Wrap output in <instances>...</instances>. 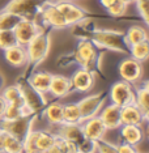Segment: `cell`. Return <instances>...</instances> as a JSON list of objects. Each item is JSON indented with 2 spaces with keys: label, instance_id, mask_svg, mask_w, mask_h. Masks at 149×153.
Masks as SVG:
<instances>
[{
  "label": "cell",
  "instance_id": "7",
  "mask_svg": "<svg viewBox=\"0 0 149 153\" xmlns=\"http://www.w3.org/2000/svg\"><path fill=\"white\" fill-rule=\"evenodd\" d=\"M97 59V50L92 41L82 39L79 43L77 48L75 50V60L81 65L82 68L92 69Z\"/></svg>",
  "mask_w": 149,
  "mask_h": 153
},
{
  "label": "cell",
  "instance_id": "3",
  "mask_svg": "<svg viewBox=\"0 0 149 153\" xmlns=\"http://www.w3.org/2000/svg\"><path fill=\"white\" fill-rule=\"evenodd\" d=\"M32 117H21L17 119H0V128L7 134L24 141L25 136L32 130Z\"/></svg>",
  "mask_w": 149,
  "mask_h": 153
},
{
  "label": "cell",
  "instance_id": "23",
  "mask_svg": "<svg viewBox=\"0 0 149 153\" xmlns=\"http://www.w3.org/2000/svg\"><path fill=\"white\" fill-rule=\"evenodd\" d=\"M123 41L127 46H132V45H136V43H140V42H144V41H148V33L144 27L141 26H131L128 29L127 34L123 37Z\"/></svg>",
  "mask_w": 149,
  "mask_h": 153
},
{
  "label": "cell",
  "instance_id": "19",
  "mask_svg": "<svg viewBox=\"0 0 149 153\" xmlns=\"http://www.w3.org/2000/svg\"><path fill=\"white\" fill-rule=\"evenodd\" d=\"M4 51H5V60L13 67H21L27 62L26 50L20 45L12 46Z\"/></svg>",
  "mask_w": 149,
  "mask_h": 153
},
{
  "label": "cell",
  "instance_id": "24",
  "mask_svg": "<svg viewBox=\"0 0 149 153\" xmlns=\"http://www.w3.org/2000/svg\"><path fill=\"white\" fill-rule=\"evenodd\" d=\"M1 96L4 97L5 101L8 103H13V105H17V106H24L25 105L21 85H11V86H8V88L4 89V92H3Z\"/></svg>",
  "mask_w": 149,
  "mask_h": 153
},
{
  "label": "cell",
  "instance_id": "36",
  "mask_svg": "<svg viewBox=\"0 0 149 153\" xmlns=\"http://www.w3.org/2000/svg\"><path fill=\"white\" fill-rule=\"evenodd\" d=\"M116 152L118 153H136V149L133 148V145L124 143V144H120L119 147H116Z\"/></svg>",
  "mask_w": 149,
  "mask_h": 153
},
{
  "label": "cell",
  "instance_id": "30",
  "mask_svg": "<svg viewBox=\"0 0 149 153\" xmlns=\"http://www.w3.org/2000/svg\"><path fill=\"white\" fill-rule=\"evenodd\" d=\"M131 54H132V58L137 62L147 60L148 56H149V43H148V41L132 45V46H131Z\"/></svg>",
  "mask_w": 149,
  "mask_h": 153
},
{
  "label": "cell",
  "instance_id": "13",
  "mask_svg": "<svg viewBox=\"0 0 149 153\" xmlns=\"http://www.w3.org/2000/svg\"><path fill=\"white\" fill-rule=\"evenodd\" d=\"M71 84L72 88H75L79 92H88L94 85V75L92 74L90 69L81 68L73 74Z\"/></svg>",
  "mask_w": 149,
  "mask_h": 153
},
{
  "label": "cell",
  "instance_id": "16",
  "mask_svg": "<svg viewBox=\"0 0 149 153\" xmlns=\"http://www.w3.org/2000/svg\"><path fill=\"white\" fill-rule=\"evenodd\" d=\"M98 117L101 118L106 130H115V128L122 126V123H120V107L114 105V103L106 106L102 110L101 115Z\"/></svg>",
  "mask_w": 149,
  "mask_h": 153
},
{
  "label": "cell",
  "instance_id": "14",
  "mask_svg": "<svg viewBox=\"0 0 149 153\" xmlns=\"http://www.w3.org/2000/svg\"><path fill=\"white\" fill-rule=\"evenodd\" d=\"M145 119H147V117L144 115V113L135 103L120 107V123L122 124L141 126Z\"/></svg>",
  "mask_w": 149,
  "mask_h": 153
},
{
  "label": "cell",
  "instance_id": "26",
  "mask_svg": "<svg viewBox=\"0 0 149 153\" xmlns=\"http://www.w3.org/2000/svg\"><path fill=\"white\" fill-rule=\"evenodd\" d=\"M63 106L59 102H53L50 103L46 110H44V115H46L47 120L51 124H62L63 123Z\"/></svg>",
  "mask_w": 149,
  "mask_h": 153
},
{
  "label": "cell",
  "instance_id": "1",
  "mask_svg": "<svg viewBox=\"0 0 149 153\" xmlns=\"http://www.w3.org/2000/svg\"><path fill=\"white\" fill-rule=\"evenodd\" d=\"M42 4L43 0H11L5 11L15 13L21 19L33 20L37 13L41 12Z\"/></svg>",
  "mask_w": 149,
  "mask_h": 153
},
{
  "label": "cell",
  "instance_id": "6",
  "mask_svg": "<svg viewBox=\"0 0 149 153\" xmlns=\"http://www.w3.org/2000/svg\"><path fill=\"white\" fill-rule=\"evenodd\" d=\"M110 97L114 105L123 107L127 105H133L135 103V93L131 88L130 82L127 81H118L111 86L110 90Z\"/></svg>",
  "mask_w": 149,
  "mask_h": 153
},
{
  "label": "cell",
  "instance_id": "43",
  "mask_svg": "<svg viewBox=\"0 0 149 153\" xmlns=\"http://www.w3.org/2000/svg\"><path fill=\"white\" fill-rule=\"evenodd\" d=\"M1 153H9V152H1Z\"/></svg>",
  "mask_w": 149,
  "mask_h": 153
},
{
  "label": "cell",
  "instance_id": "21",
  "mask_svg": "<svg viewBox=\"0 0 149 153\" xmlns=\"http://www.w3.org/2000/svg\"><path fill=\"white\" fill-rule=\"evenodd\" d=\"M120 135H122L123 140L127 144L136 145L143 139V131L140 126H135V124H122L120 126Z\"/></svg>",
  "mask_w": 149,
  "mask_h": 153
},
{
  "label": "cell",
  "instance_id": "31",
  "mask_svg": "<svg viewBox=\"0 0 149 153\" xmlns=\"http://www.w3.org/2000/svg\"><path fill=\"white\" fill-rule=\"evenodd\" d=\"M17 39L13 33V30H0V48L1 50H7V48L16 46Z\"/></svg>",
  "mask_w": 149,
  "mask_h": 153
},
{
  "label": "cell",
  "instance_id": "35",
  "mask_svg": "<svg viewBox=\"0 0 149 153\" xmlns=\"http://www.w3.org/2000/svg\"><path fill=\"white\" fill-rule=\"evenodd\" d=\"M96 149H98L99 153H118L116 147L110 143H106L103 140H99L96 143Z\"/></svg>",
  "mask_w": 149,
  "mask_h": 153
},
{
  "label": "cell",
  "instance_id": "29",
  "mask_svg": "<svg viewBox=\"0 0 149 153\" xmlns=\"http://www.w3.org/2000/svg\"><path fill=\"white\" fill-rule=\"evenodd\" d=\"M24 151V144L22 140L17 139L9 134H5L4 137V145H3V152H9V153H22Z\"/></svg>",
  "mask_w": 149,
  "mask_h": 153
},
{
  "label": "cell",
  "instance_id": "25",
  "mask_svg": "<svg viewBox=\"0 0 149 153\" xmlns=\"http://www.w3.org/2000/svg\"><path fill=\"white\" fill-rule=\"evenodd\" d=\"M81 122V111L77 103H68L63 106V123L80 124Z\"/></svg>",
  "mask_w": 149,
  "mask_h": 153
},
{
  "label": "cell",
  "instance_id": "8",
  "mask_svg": "<svg viewBox=\"0 0 149 153\" xmlns=\"http://www.w3.org/2000/svg\"><path fill=\"white\" fill-rule=\"evenodd\" d=\"M80 124H81V130H82L84 136L88 139V140H92L96 143L102 140L106 131H107L105 124L102 123L101 118L97 115L89 118V119H86V120H82Z\"/></svg>",
  "mask_w": 149,
  "mask_h": 153
},
{
  "label": "cell",
  "instance_id": "18",
  "mask_svg": "<svg viewBox=\"0 0 149 153\" xmlns=\"http://www.w3.org/2000/svg\"><path fill=\"white\" fill-rule=\"evenodd\" d=\"M21 89H22V94H24V101H25V105H27L32 109L34 113H36L37 110H39L41 107H42L44 103H46V101L42 97L41 93H38L37 90H34L32 86H22L21 85Z\"/></svg>",
  "mask_w": 149,
  "mask_h": 153
},
{
  "label": "cell",
  "instance_id": "15",
  "mask_svg": "<svg viewBox=\"0 0 149 153\" xmlns=\"http://www.w3.org/2000/svg\"><path fill=\"white\" fill-rule=\"evenodd\" d=\"M58 136L76 143L77 147H80L82 143L86 140V137L82 134L81 124H73V123H62Z\"/></svg>",
  "mask_w": 149,
  "mask_h": 153
},
{
  "label": "cell",
  "instance_id": "38",
  "mask_svg": "<svg viewBox=\"0 0 149 153\" xmlns=\"http://www.w3.org/2000/svg\"><path fill=\"white\" fill-rule=\"evenodd\" d=\"M43 153H63L62 152V149L60 147H59V144H58V141H55L54 143V145H51L48 149H46Z\"/></svg>",
  "mask_w": 149,
  "mask_h": 153
},
{
  "label": "cell",
  "instance_id": "42",
  "mask_svg": "<svg viewBox=\"0 0 149 153\" xmlns=\"http://www.w3.org/2000/svg\"><path fill=\"white\" fill-rule=\"evenodd\" d=\"M76 153H86V152H82V151H77Z\"/></svg>",
  "mask_w": 149,
  "mask_h": 153
},
{
  "label": "cell",
  "instance_id": "32",
  "mask_svg": "<svg viewBox=\"0 0 149 153\" xmlns=\"http://www.w3.org/2000/svg\"><path fill=\"white\" fill-rule=\"evenodd\" d=\"M56 141H58L59 147H60V149H62V152L63 153H76L79 151L77 144L73 143V141H71V140H67V139L56 136Z\"/></svg>",
  "mask_w": 149,
  "mask_h": 153
},
{
  "label": "cell",
  "instance_id": "39",
  "mask_svg": "<svg viewBox=\"0 0 149 153\" xmlns=\"http://www.w3.org/2000/svg\"><path fill=\"white\" fill-rule=\"evenodd\" d=\"M5 131H3L1 128H0V153L3 152V145H4V137H5Z\"/></svg>",
  "mask_w": 149,
  "mask_h": 153
},
{
  "label": "cell",
  "instance_id": "44",
  "mask_svg": "<svg viewBox=\"0 0 149 153\" xmlns=\"http://www.w3.org/2000/svg\"><path fill=\"white\" fill-rule=\"evenodd\" d=\"M136 153H140V152H136Z\"/></svg>",
  "mask_w": 149,
  "mask_h": 153
},
{
  "label": "cell",
  "instance_id": "28",
  "mask_svg": "<svg viewBox=\"0 0 149 153\" xmlns=\"http://www.w3.org/2000/svg\"><path fill=\"white\" fill-rule=\"evenodd\" d=\"M21 20V17L15 13L4 11V13H0V30H13Z\"/></svg>",
  "mask_w": 149,
  "mask_h": 153
},
{
  "label": "cell",
  "instance_id": "34",
  "mask_svg": "<svg viewBox=\"0 0 149 153\" xmlns=\"http://www.w3.org/2000/svg\"><path fill=\"white\" fill-rule=\"evenodd\" d=\"M137 5V9H139V13L141 15V17L144 19L145 22L149 21V0H135Z\"/></svg>",
  "mask_w": 149,
  "mask_h": 153
},
{
  "label": "cell",
  "instance_id": "9",
  "mask_svg": "<svg viewBox=\"0 0 149 153\" xmlns=\"http://www.w3.org/2000/svg\"><path fill=\"white\" fill-rule=\"evenodd\" d=\"M119 75L127 82H136L143 76V65L141 62H137L135 59H126L119 65Z\"/></svg>",
  "mask_w": 149,
  "mask_h": 153
},
{
  "label": "cell",
  "instance_id": "2",
  "mask_svg": "<svg viewBox=\"0 0 149 153\" xmlns=\"http://www.w3.org/2000/svg\"><path fill=\"white\" fill-rule=\"evenodd\" d=\"M50 50V37L43 32L39 33L29 45H26L27 62L30 63H39L47 56Z\"/></svg>",
  "mask_w": 149,
  "mask_h": 153
},
{
  "label": "cell",
  "instance_id": "41",
  "mask_svg": "<svg viewBox=\"0 0 149 153\" xmlns=\"http://www.w3.org/2000/svg\"><path fill=\"white\" fill-rule=\"evenodd\" d=\"M124 3H126V4L128 5V4H131V3H135V0H123Z\"/></svg>",
  "mask_w": 149,
  "mask_h": 153
},
{
  "label": "cell",
  "instance_id": "12",
  "mask_svg": "<svg viewBox=\"0 0 149 153\" xmlns=\"http://www.w3.org/2000/svg\"><path fill=\"white\" fill-rule=\"evenodd\" d=\"M102 103H103L102 94H93L80 101L77 105L80 107L82 120H86L89 118L97 115V113H98L99 107L102 106Z\"/></svg>",
  "mask_w": 149,
  "mask_h": 153
},
{
  "label": "cell",
  "instance_id": "11",
  "mask_svg": "<svg viewBox=\"0 0 149 153\" xmlns=\"http://www.w3.org/2000/svg\"><path fill=\"white\" fill-rule=\"evenodd\" d=\"M41 13H42V19L47 25H51L54 27H65L67 22H65L64 17L59 12L56 5L53 3H43L41 7Z\"/></svg>",
  "mask_w": 149,
  "mask_h": 153
},
{
  "label": "cell",
  "instance_id": "33",
  "mask_svg": "<svg viewBox=\"0 0 149 153\" xmlns=\"http://www.w3.org/2000/svg\"><path fill=\"white\" fill-rule=\"evenodd\" d=\"M127 7L128 5L123 1V0H116L111 7L107 8V12H109L111 16H114V17H120V16H123L124 13H126Z\"/></svg>",
  "mask_w": 149,
  "mask_h": 153
},
{
  "label": "cell",
  "instance_id": "5",
  "mask_svg": "<svg viewBox=\"0 0 149 153\" xmlns=\"http://www.w3.org/2000/svg\"><path fill=\"white\" fill-rule=\"evenodd\" d=\"M43 29L38 25L37 22H34L33 20L22 19L13 29V33L16 36L17 43L20 46H26L36 38L39 33H42Z\"/></svg>",
  "mask_w": 149,
  "mask_h": 153
},
{
  "label": "cell",
  "instance_id": "10",
  "mask_svg": "<svg viewBox=\"0 0 149 153\" xmlns=\"http://www.w3.org/2000/svg\"><path fill=\"white\" fill-rule=\"evenodd\" d=\"M55 5L59 9V12L62 13V16L64 17L67 26L73 25L76 22H80L85 17V12L82 11L80 7H77L76 4H72L71 1H58V3H55Z\"/></svg>",
  "mask_w": 149,
  "mask_h": 153
},
{
  "label": "cell",
  "instance_id": "4",
  "mask_svg": "<svg viewBox=\"0 0 149 153\" xmlns=\"http://www.w3.org/2000/svg\"><path fill=\"white\" fill-rule=\"evenodd\" d=\"M92 42L97 46L106 47L114 51H123V36L114 30H96L92 36Z\"/></svg>",
  "mask_w": 149,
  "mask_h": 153
},
{
  "label": "cell",
  "instance_id": "27",
  "mask_svg": "<svg viewBox=\"0 0 149 153\" xmlns=\"http://www.w3.org/2000/svg\"><path fill=\"white\" fill-rule=\"evenodd\" d=\"M135 105L144 113V115L148 118L149 115V89L145 85L143 88H139L137 93L135 94Z\"/></svg>",
  "mask_w": 149,
  "mask_h": 153
},
{
  "label": "cell",
  "instance_id": "37",
  "mask_svg": "<svg viewBox=\"0 0 149 153\" xmlns=\"http://www.w3.org/2000/svg\"><path fill=\"white\" fill-rule=\"evenodd\" d=\"M7 106H8V102L5 101V98L3 96H0V119L4 117V113L7 110Z\"/></svg>",
  "mask_w": 149,
  "mask_h": 153
},
{
  "label": "cell",
  "instance_id": "17",
  "mask_svg": "<svg viewBox=\"0 0 149 153\" xmlns=\"http://www.w3.org/2000/svg\"><path fill=\"white\" fill-rule=\"evenodd\" d=\"M71 88H72V84L68 77L62 75H55V76L53 75L48 92L55 97H63L65 94H68Z\"/></svg>",
  "mask_w": 149,
  "mask_h": 153
},
{
  "label": "cell",
  "instance_id": "20",
  "mask_svg": "<svg viewBox=\"0 0 149 153\" xmlns=\"http://www.w3.org/2000/svg\"><path fill=\"white\" fill-rule=\"evenodd\" d=\"M51 79H53V75L50 72H37L36 75L32 76V79L29 80V85L32 86L34 90H37L41 94H44V93L48 92L50 89V84H51Z\"/></svg>",
  "mask_w": 149,
  "mask_h": 153
},
{
  "label": "cell",
  "instance_id": "22",
  "mask_svg": "<svg viewBox=\"0 0 149 153\" xmlns=\"http://www.w3.org/2000/svg\"><path fill=\"white\" fill-rule=\"evenodd\" d=\"M33 136H34V144H36L39 153H43L46 149H48L51 145H54V143L56 141V136L46 131L33 130Z\"/></svg>",
  "mask_w": 149,
  "mask_h": 153
},
{
  "label": "cell",
  "instance_id": "40",
  "mask_svg": "<svg viewBox=\"0 0 149 153\" xmlns=\"http://www.w3.org/2000/svg\"><path fill=\"white\" fill-rule=\"evenodd\" d=\"M116 1V0H101V4L103 5V7H105V8L107 9V8H109V7H111L113 4H114V3H115Z\"/></svg>",
  "mask_w": 149,
  "mask_h": 153
}]
</instances>
